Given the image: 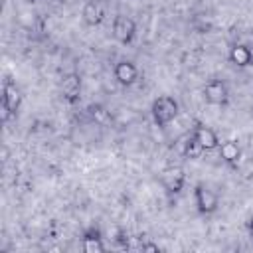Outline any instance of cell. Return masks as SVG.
Segmentation results:
<instances>
[{
  "label": "cell",
  "mask_w": 253,
  "mask_h": 253,
  "mask_svg": "<svg viewBox=\"0 0 253 253\" xmlns=\"http://www.w3.org/2000/svg\"><path fill=\"white\" fill-rule=\"evenodd\" d=\"M251 170H253V160H251Z\"/></svg>",
  "instance_id": "obj_20"
},
{
  "label": "cell",
  "mask_w": 253,
  "mask_h": 253,
  "mask_svg": "<svg viewBox=\"0 0 253 253\" xmlns=\"http://www.w3.org/2000/svg\"><path fill=\"white\" fill-rule=\"evenodd\" d=\"M160 184L168 194H180L186 184V172L182 166H166L160 172Z\"/></svg>",
  "instance_id": "obj_4"
},
{
  "label": "cell",
  "mask_w": 253,
  "mask_h": 253,
  "mask_svg": "<svg viewBox=\"0 0 253 253\" xmlns=\"http://www.w3.org/2000/svg\"><path fill=\"white\" fill-rule=\"evenodd\" d=\"M206 150L198 144V140L190 134L188 138H186V142H184V148H182V154L186 156V158H190V160H196V158H200L202 154H204Z\"/></svg>",
  "instance_id": "obj_14"
},
{
  "label": "cell",
  "mask_w": 253,
  "mask_h": 253,
  "mask_svg": "<svg viewBox=\"0 0 253 253\" xmlns=\"http://www.w3.org/2000/svg\"><path fill=\"white\" fill-rule=\"evenodd\" d=\"M140 249H142V251H160V247L154 245V243H142Z\"/></svg>",
  "instance_id": "obj_17"
},
{
  "label": "cell",
  "mask_w": 253,
  "mask_h": 253,
  "mask_svg": "<svg viewBox=\"0 0 253 253\" xmlns=\"http://www.w3.org/2000/svg\"><path fill=\"white\" fill-rule=\"evenodd\" d=\"M247 227H249V233H251V237H253V215L249 217V223H247Z\"/></svg>",
  "instance_id": "obj_18"
},
{
  "label": "cell",
  "mask_w": 253,
  "mask_h": 253,
  "mask_svg": "<svg viewBox=\"0 0 253 253\" xmlns=\"http://www.w3.org/2000/svg\"><path fill=\"white\" fill-rule=\"evenodd\" d=\"M113 75H115V81H117L119 85L130 87V85H134L136 79H138V67H136L132 61H128V59H121V61L115 63Z\"/></svg>",
  "instance_id": "obj_6"
},
{
  "label": "cell",
  "mask_w": 253,
  "mask_h": 253,
  "mask_svg": "<svg viewBox=\"0 0 253 253\" xmlns=\"http://www.w3.org/2000/svg\"><path fill=\"white\" fill-rule=\"evenodd\" d=\"M202 95L206 99V103L210 105H225L227 99H229V91H227V85L221 81V79H211L204 85L202 89Z\"/></svg>",
  "instance_id": "obj_5"
},
{
  "label": "cell",
  "mask_w": 253,
  "mask_h": 253,
  "mask_svg": "<svg viewBox=\"0 0 253 253\" xmlns=\"http://www.w3.org/2000/svg\"><path fill=\"white\" fill-rule=\"evenodd\" d=\"M194 204H196V210L202 213V215H211L217 211V206H219V198L213 190H210L208 186L204 184H196L194 188Z\"/></svg>",
  "instance_id": "obj_2"
},
{
  "label": "cell",
  "mask_w": 253,
  "mask_h": 253,
  "mask_svg": "<svg viewBox=\"0 0 253 253\" xmlns=\"http://www.w3.org/2000/svg\"><path fill=\"white\" fill-rule=\"evenodd\" d=\"M227 59L235 67H249V65H253V51L245 43H235L229 47Z\"/></svg>",
  "instance_id": "obj_9"
},
{
  "label": "cell",
  "mask_w": 253,
  "mask_h": 253,
  "mask_svg": "<svg viewBox=\"0 0 253 253\" xmlns=\"http://www.w3.org/2000/svg\"><path fill=\"white\" fill-rule=\"evenodd\" d=\"M178 111H180V105L170 95H160L158 99L152 101V107H150L152 119L158 126H166L168 123H172L178 117Z\"/></svg>",
  "instance_id": "obj_1"
},
{
  "label": "cell",
  "mask_w": 253,
  "mask_h": 253,
  "mask_svg": "<svg viewBox=\"0 0 253 253\" xmlns=\"http://www.w3.org/2000/svg\"><path fill=\"white\" fill-rule=\"evenodd\" d=\"M81 18L91 28L99 26L105 20V8H103V4L99 0H87L83 4V8H81Z\"/></svg>",
  "instance_id": "obj_8"
},
{
  "label": "cell",
  "mask_w": 253,
  "mask_h": 253,
  "mask_svg": "<svg viewBox=\"0 0 253 253\" xmlns=\"http://www.w3.org/2000/svg\"><path fill=\"white\" fill-rule=\"evenodd\" d=\"M192 136L198 140V144H200L204 150H215V148L219 146V142H221V140L217 138L215 130H211L210 126H206V125H202V123H198V125L194 126Z\"/></svg>",
  "instance_id": "obj_7"
},
{
  "label": "cell",
  "mask_w": 253,
  "mask_h": 253,
  "mask_svg": "<svg viewBox=\"0 0 253 253\" xmlns=\"http://www.w3.org/2000/svg\"><path fill=\"white\" fill-rule=\"evenodd\" d=\"M61 95L67 103H75L81 95V77L77 73H67L61 79Z\"/></svg>",
  "instance_id": "obj_10"
},
{
  "label": "cell",
  "mask_w": 253,
  "mask_h": 253,
  "mask_svg": "<svg viewBox=\"0 0 253 253\" xmlns=\"http://www.w3.org/2000/svg\"><path fill=\"white\" fill-rule=\"evenodd\" d=\"M87 111H89L91 119H93V121H97V123H103V121L107 119V111H105L101 105H91Z\"/></svg>",
  "instance_id": "obj_15"
},
{
  "label": "cell",
  "mask_w": 253,
  "mask_h": 253,
  "mask_svg": "<svg viewBox=\"0 0 253 253\" xmlns=\"http://www.w3.org/2000/svg\"><path fill=\"white\" fill-rule=\"evenodd\" d=\"M2 101L14 111L18 113L20 105H22V91L12 83V81H4V87H2Z\"/></svg>",
  "instance_id": "obj_13"
},
{
  "label": "cell",
  "mask_w": 253,
  "mask_h": 253,
  "mask_svg": "<svg viewBox=\"0 0 253 253\" xmlns=\"http://www.w3.org/2000/svg\"><path fill=\"white\" fill-rule=\"evenodd\" d=\"M251 117H253V105H251Z\"/></svg>",
  "instance_id": "obj_19"
},
{
  "label": "cell",
  "mask_w": 253,
  "mask_h": 253,
  "mask_svg": "<svg viewBox=\"0 0 253 253\" xmlns=\"http://www.w3.org/2000/svg\"><path fill=\"white\" fill-rule=\"evenodd\" d=\"M217 150H219V158L225 164H229V166H237L239 164V160H241V146L235 140H221Z\"/></svg>",
  "instance_id": "obj_12"
},
{
  "label": "cell",
  "mask_w": 253,
  "mask_h": 253,
  "mask_svg": "<svg viewBox=\"0 0 253 253\" xmlns=\"http://www.w3.org/2000/svg\"><path fill=\"white\" fill-rule=\"evenodd\" d=\"M136 36V24L132 18L125 16V14H119L115 16L113 20V38L123 43V45H128Z\"/></svg>",
  "instance_id": "obj_3"
},
{
  "label": "cell",
  "mask_w": 253,
  "mask_h": 253,
  "mask_svg": "<svg viewBox=\"0 0 253 253\" xmlns=\"http://www.w3.org/2000/svg\"><path fill=\"white\" fill-rule=\"evenodd\" d=\"M30 2H34V0H30Z\"/></svg>",
  "instance_id": "obj_21"
},
{
  "label": "cell",
  "mask_w": 253,
  "mask_h": 253,
  "mask_svg": "<svg viewBox=\"0 0 253 253\" xmlns=\"http://www.w3.org/2000/svg\"><path fill=\"white\" fill-rule=\"evenodd\" d=\"M81 249H83L85 253H103V251L107 249L105 243H103V237H101L99 229L89 227V229L83 233V237H81Z\"/></svg>",
  "instance_id": "obj_11"
},
{
  "label": "cell",
  "mask_w": 253,
  "mask_h": 253,
  "mask_svg": "<svg viewBox=\"0 0 253 253\" xmlns=\"http://www.w3.org/2000/svg\"><path fill=\"white\" fill-rule=\"evenodd\" d=\"M12 115H16V113H14L4 101H0V121H2V123H8Z\"/></svg>",
  "instance_id": "obj_16"
}]
</instances>
